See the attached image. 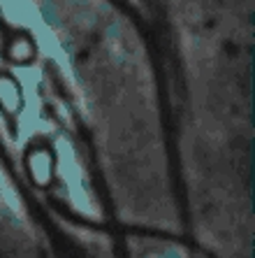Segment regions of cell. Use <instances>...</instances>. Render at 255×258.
I'll use <instances>...</instances> for the list:
<instances>
[{
	"label": "cell",
	"mask_w": 255,
	"mask_h": 258,
	"mask_svg": "<svg viewBox=\"0 0 255 258\" xmlns=\"http://www.w3.org/2000/svg\"><path fill=\"white\" fill-rule=\"evenodd\" d=\"M28 168H30V174L35 177V181H49L51 177V156L49 151H33L28 158Z\"/></svg>",
	"instance_id": "obj_1"
}]
</instances>
